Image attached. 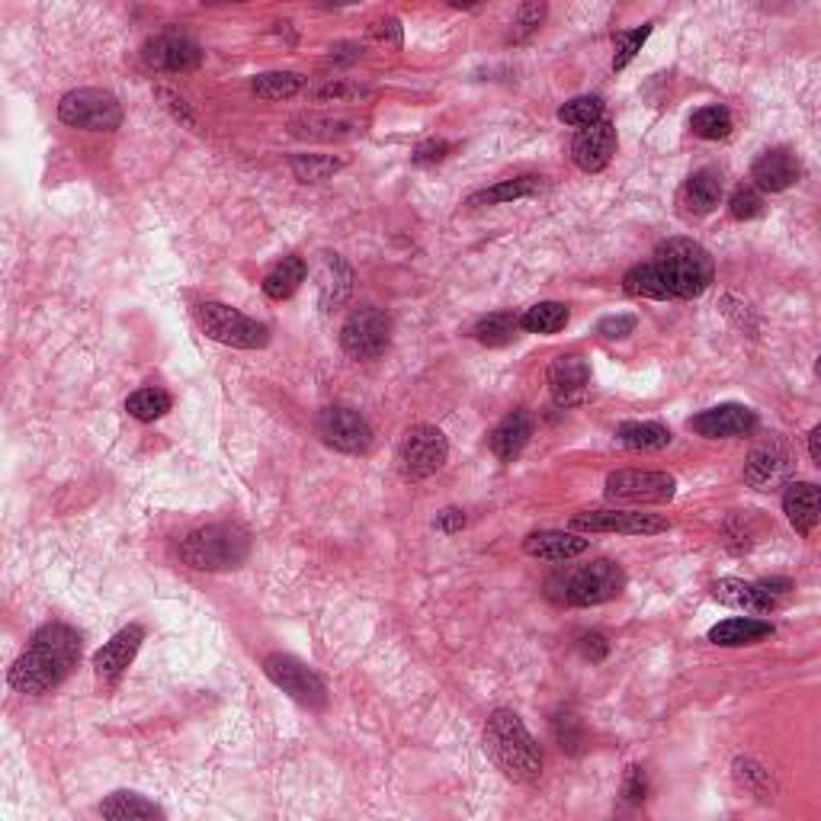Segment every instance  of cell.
Segmentation results:
<instances>
[{"mask_svg":"<svg viewBox=\"0 0 821 821\" xmlns=\"http://www.w3.org/2000/svg\"><path fill=\"white\" fill-rule=\"evenodd\" d=\"M77 658H81V636L64 623H49L33 636L29 648L10 667V687L33 697L49 694L71 674Z\"/></svg>","mask_w":821,"mask_h":821,"instance_id":"1","label":"cell"},{"mask_svg":"<svg viewBox=\"0 0 821 821\" xmlns=\"http://www.w3.org/2000/svg\"><path fill=\"white\" fill-rule=\"evenodd\" d=\"M485 751L498 763V770H504L517 783H532L542 776V751L514 709L491 712L485 725Z\"/></svg>","mask_w":821,"mask_h":821,"instance_id":"2","label":"cell"},{"mask_svg":"<svg viewBox=\"0 0 821 821\" xmlns=\"http://www.w3.org/2000/svg\"><path fill=\"white\" fill-rule=\"evenodd\" d=\"M651 264L671 298H697L712 286L715 277L709 250L690 237H671L658 247Z\"/></svg>","mask_w":821,"mask_h":821,"instance_id":"3","label":"cell"},{"mask_svg":"<svg viewBox=\"0 0 821 821\" xmlns=\"http://www.w3.org/2000/svg\"><path fill=\"white\" fill-rule=\"evenodd\" d=\"M250 552V536L237 524H212L193 529L180 542V559L196 572H229L244 565Z\"/></svg>","mask_w":821,"mask_h":821,"instance_id":"4","label":"cell"},{"mask_svg":"<svg viewBox=\"0 0 821 821\" xmlns=\"http://www.w3.org/2000/svg\"><path fill=\"white\" fill-rule=\"evenodd\" d=\"M549 597L559 603H572V606H597L606 603L613 597L623 593L626 587V572L616 562H590L581 568H568L559 572L555 578H549Z\"/></svg>","mask_w":821,"mask_h":821,"instance_id":"5","label":"cell"},{"mask_svg":"<svg viewBox=\"0 0 821 821\" xmlns=\"http://www.w3.org/2000/svg\"><path fill=\"white\" fill-rule=\"evenodd\" d=\"M199 324L212 341H219L225 347H237V351H260L270 341L267 324L247 318L244 311H237L232 305H222V302L199 305Z\"/></svg>","mask_w":821,"mask_h":821,"instance_id":"6","label":"cell"},{"mask_svg":"<svg viewBox=\"0 0 821 821\" xmlns=\"http://www.w3.org/2000/svg\"><path fill=\"white\" fill-rule=\"evenodd\" d=\"M61 122L74 125V128H87V132H113L122 122V103L110 90H97V87H81L64 94L59 103Z\"/></svg>","mask_w":821,"mask_h":821,"instance_id":"7","label":"cell"},{"mask_svg":"<svg viewBox=\"0 0 821 821\" xmlns=\"http://www.w3.org/2000/svg\"><path fill=\"white\" fill-rule=\"evenodd\" d=\"M264 671H267V677H270L283 694L293 697L295 703L308 706V709H324V703H328V687H324V681H321L311 667H305L298 658H293V654H283V651L267 654V658H264Z\"/></svg>","mask_w":821,"mask_h":821,"instance_id":"8","label":"cell"},{"mask_svg":"<svg viewBox=\"0 0 821 821\" xmlns=\"http://www.w3.org/2000/svg\"><path fill=\"white\" fill-rule=\"evenodd\" d=\"M450 456V446H446V437L443 430L430 427V424H420V427H410L405 443H402V453H399V463H402V471L410 481H420V478H430L433 471L443 469Z\"/></svg>","mask_w":821,"mask_h":821,"instance_id":"9","label":"cell"},{"mask_svg":"<svg viewBox=\"0 0 821 821\" xmlns=\"http://www.w3.org/2000/svg\"><path fill=\"white\" fill-rule=\"evenodd\" d=\"M392 338V321L379 308H359L341 328V347L356 359H376L389 347Z\"/></svg>","mask_w":821,"mask_h":821,"instance_id":"10","label":"cell"},{"mask_svg":"<svg viewBox=\"0 0 821 821\" xmlns=\"http://www.w3.org/2000/svg\"><path fill=\"white\" fill-rule=\"evenodd\" d=\"M677 481L667 471L623 469L606 478V498L626 504H664L674 498Z\"/></svg>","mask_w":821,"mask_h":821,"instance_id":"11","label":"cell"},{"mask_svg":"<svg viewBox=\"0 0 821 821\" xmlns=\"http://www.w3.org/2000/svg\"><path fill=\"white\" fill-rule=\"evenodd\" d=\"M318 437L341 450L359 456L372 446V427L366 424V417L353 408H324L318 414Z\"/></svg>","mask_w":821,"mask_h":821,"instance_id":"12","label":"cell"},{"mask_svg":"<svg viewBox=\"0 0 821 821\" xmlns=\"http://www.w3.org/2000/svg\"><path fill=\"white\" fill-rule=\"evenodd\" d=\"M142 59L148 68H158V71H171V74H186V71H196L203 64V49L189 39V36H180V33H161V36H151L142 49Z\"/></svg>","mask_w":821,"mask_h":821,"instance_id":"13","label":"cell"},{"mask_svg":"<svg viewBox=\"0 0 821 821\" xmlns=\"http://www.w3.org/2000/svg\"><path fill=\"white\" fill-rule=\"evenodd\" d=\"M572 527L585 532H623V536H654L664 532L667 520L636 511H585L572 517Z\"/></svg>","mask_w":821,"mask_h":821,"instance_id":"14","label":"cell"},{"mask_svg":"<svg viewBox=\"0 0 821 821\" xmlns=\"http://www.w3.org/2000/svg\"><path fill=\"white\" fill-rule=\"evenodd\" d=\"M613 151H616V128H613V122H606V119H597L593 125L578 128V135H575V142H572V158H575V164H578L581 171H587V174L603 171V168L610 164Z\"/></svg>","mask_w":821,"mask_h":821,"instance_id":"15","label":"cell"},{"mask_svg":"<svg viewBox=\"0 0 821 821\" xmlns=\"http://www.w3.org/2000/svg\"><path fill=\"white\" fill-rule=\"evenodd\" d=\"M758 427V414L745 405H719L697 417H690V430H697L706 440H732L745 437Z\"/></svg>","mask_w":821,"mask_h":821,"instance_id":"16","label":"cell"},{"mask_svg":"<svg viewBox=\"0 0 821 821\" xmlns=\"http://www.w3.org/2000/svg\"><path fill=\"white\" fill-rule=\"evenodd\" d=\"M590 385V366L585 356L578 353H565L549 366V389L555 395L559 405H572L585 395V389Z\"/></svg>","mask_w":821,"mask_h":821,"instance_id":"17","label":"cell"},{"mask_svg":"<svg viewBox=\"0 0 821 821\" xmlns=\"http://www.w3.org/2000/svg\"><path fill=\"white\" fill-rule=\"evenodd\" d=\"M799 174H802V164H799V158L789 148H770V151H763L761 158L755 161V168H751L755 183L761 189H767V193L789 189L799 180Z\"/></svg>","mask_w":821,"mask_h":821,"instance_id":"18","label":"cell"},{"mask_svg":"<svg viewBox=\"0 0 821 821\" xmlns=\"http://www.w3.org/2000/svg\"><path fill=\"white\" fill-rule=\"evenodd\" d=\"M142 642H145V629H142V626H125V629H119L117 636L100 648L97 658H94L97 677H100V681H117L119 674L132 664V658L138 654Z\"/></svg>","mask_w":821,"mask_h":821,"instance_id":"19","label":"cell"},{"mask_svg":"<svg viewBox=\"0 0 821 821\" xmlns=\"http://www.w3.org/2000/svg\"><path fill=\"white\" fill-rule=\"evenodd\" d=\"M295 138H311V142H344L363 132V122L344 113H302L290 122Z\"/></svg>","mask_w":821,"mask_h":821,"instance_id":"20","label":"cell"},{"mask_svg":"<svg viewBox=\"0 0 821 821\" xmlns=\"http://www.w3.org/2000/svg\"><path fill=\"white\" fill-rule=\"evenodd\" d=\"M318 298H321V308L324 311H334L341 308L353 293V270L347 267L344 257L338 254H321L318 260Z\"/></svg>","mask_w":821,"mask_h":821,"instance_id":"21","label":"cell"},{"mask_svg":"<svg viewBox=\"0 0 821 821\" xmlns=\"http://www.w3.org/2000/svg\"><path fill=\"white\" fill-rule=\"evenodd\" d=\"M524 552L532 559H542V562H568V559L587 552V539L578 532H565V529H539L524 539Z\"/></svg>","mask_w":821,"mask_h":821,"instance_id":"22","label":"cell"},{"mask_svg":"<svg viewBox=\"0 0 821 821\" xmlns=\"http://www.w3.org/2000/svg\"><path fill=\"white\" fill-rule=\"evenodd\" d=\"M529 437H532V417L529 410H511L494 430H491V453L501 459V463H514L524 450H527Z\"/></svg>","mask_w":821,"mask_h":821,"instance_id":"23","label":"cell"},{"mask_svg":"<svg viewBox=\"0 0 821 821\" xmlns=\"http://www.w3.org/2000/svg\"><path fill=\"white\" fill-rule=\"evenodd\" d=\"M677 203H681L684 216H709L722 203V174L712 171V168L697 171V174L684 183Z\"/></svg>","mask_w":821,"mask_h":821,"instance_id":"24","label":"cell"},{"mask_svg":"<svg viewBox=\"0 0 821 821\" xmlns=\"http://www.w3.org/2000/svg\"><path fill=\"white\" fill-rule=\"evenodd\" d=\"M712 597L732 610H745V613H773L776 610V597L767 593L761 585H748L738 578H722L712 585Z\"/></svg>","mask_w":821,"mask_h":821,"instance_id":"25","label":"cell"},{"mask_svg":"<svg viewBox=\"0 0 821 821\" xmlns=\"http://www.w3.org/2000/svg\"><path fill=\"white\" fill-rule=\"evenodd\" d=\"M783 511H786V517H789V524L796 527V532L809 536L812 529L819 527V488H816L812 481H793V485H786Z\"/></svg>","mask_w":821,"mask_h":821,"instance_id":"26","label":"cell"},{"mask_svg":"<svg viewBox=\"0 0 821 821\" xmlns=\"http://www.w3.org/2000/svg\"><path fill=\"white\" fill-rule=\"evenodd\" d=\"M789 475V456L780 446H761L751 453L748 466H745V481L758 491H770L776 485H783Z\"/></svg>","mask_w":821,"mask_h":821,"instance_id":"27","label":"cell"},{"mask_svg":"<svg viewBox=\"0 0 821 821\" xmlns=\"http://www.w3.org/2000/svg\"><path fill=\"white\" fill-rule=\"evenodd\" d=\"M767 636H773V626L763 623V620H755V616H735V620H725V623L709 629V642L722 648L755 646Z\"/></svg>","mask_w":821,"mask_h":821,"instance_id":"28","label":"cell"},{"mask_svg":"<svg viewBox=\"0 0 821 821\" xmlns=\"http://www.w3.org/2000/svg\"><path fill=\"white\" fill-rule=\"evenodd\" d=\"M100 816L113 821H138V819H164V809L155 806L151 799L138 796V793H113L103 806H100Z\"/></svg>","mask_w":821,"mask_h":821,"instance_id":"29","label":"cell"},{"mask_svg":"<svg viewBox=\"0 0 821 821\" xmlns=\"http://www.w3.org/2000/svg\"><path fill=\"white\" fill-rule=\"evenodd\" d=\"M616 437L626 450H642V453L664 450L671 443V430L654 420H629L616 430Z\"/></svg>","mask_w":821,"mask_h":821,"instance_id":"30","label":"cell"},{"mask_svg":"<svg viewBox=\"0 0 821 821\" xmlns=\"http://www.w3.org/2000/svg\"><path fill=\"white\" fill-rule=\"evenodd\" d=\"M305 277H308V264H305L302 257H286L283 264H277V267L267 273L264 293L270 295L273 302H283V298H290V295L305 283Z\"/></svg>","mask_w":821,"mask_h":821,"instance_id":"31","label":"cell"},{"mask_svg":"<svg viewBox=\"0 0 821 821\" xmlns=\"http://www.w3.org/2000/svg\"><path fill=\"white\" fill-rule=\"evenodd\" d=\"M517 331H520V315H514V311H494V315L481 318L471 334L485 347H507L517 338Z\"/></svg>","mask_w":821,"mask_h":821,"instance_id":"32","label":"cell"},{"mask_svg":"<svg viewBox=\"0 0 821 821\" xmlns=\"http://www.w3.org/2000/svg\"><path fill=\"white\" fill-rule=\"evenodd\" d=\"M539 189V176H514V180H501L481 193H471L469 206H498V203H511V199H524Z\"/></svg>","mask_w":821,"mask_h":821,"instance_id":"33","label":"cell"},{"mask_svg":"<svg viewBox=\"0 0 821 821\" xmlns=\"http://www.w3.org/2000/svg\"><path fill=\"white\" fill-rule=\"evenodd\" d=\"M568 324V308L562 302H539L520 315V328L529 334H555Z\"/></svg>","mask_w":821,"mask_h":821,"instance_id":"34","label":"cell"},{"mask_svg":"<svg viewBox=\"0 0 821 821\" xmlns=\"http://www.w3.org/2000/svg\"><path fill=\"white\" fill-rule=\"evenodd\" d=\"M250 87L260 100H290L302 90V77L293 71H267V74H257Z\"/></svg>","mask_w":821,"mask_h":821,"instance_id":"35","label":"cell"},{"mask_svg":"<svg viewBox=\"0 0 821 821\" xmlns=\"http://www.w3.org/2000/svg\"><path fill=\"white\" fill-rule=\"evenodd\" d=\"M347 161L334 158V155H295L293 158V174L302 183H324L338 174Z\"/></svg>","mask_w":821,"mask_h":821,"instance_id":"36","label":"cell"},{"mask_svg":"<svg viewBox=\"0 0 821 821\" xmlns=\"http://www.w3.org/2000/svg\"><path fill=\"white\" fill-rule=\"evenodd\" d=\"M694 135H700L706 142H719L732 135V113L725 107H703L690 119Z\"/></svg>","mask_w":821,"mask_h":821,"instance_id":"37","label":"cell"},{"mask_svg":"<svg viewBox=\"0 0 821 821\" xmlns=\"http://www.w3.org/2000/svg\"><path fill=\"white\" fill-rule=\"evenodd\" d=\"M171 395L168 392H161V389H142V392H135V395H128V402H125V410L135 417V420H158V417H164L168 410H171Z\"/></svg>","mask_w":821,"mask_h":821,"instance_id":"38","label":"cell"},{"mask_svg":"<svg viewBox=\"0 0 821 821\" xmlns=\"http://www.w3.org/2000/svg\"><path fill=\"white\" fill-rule=\"evenodd\" d=\"M623 290L629 295H636V298H671L667 290H664V283H661V277H658V270H654V264L633 267L626 273V280H623Z\"/></svg>","mask_w":821,"mask_h":821,"instance_id":"39","label":"cell"},{"mask_svg":"<svg viewBox=\"0 0 821 821\" xmlns=\"http://www.w3.org/2000/svg\"><path fill=\"white\" fill-rule=\"evenodd\" d=\"M559 119H562L565 125L587 128V125H593L597 119H603V100H600V97H575V100H568V103L559 110Z\"/></svg>","mask_w":821,"mask_h":821,"instance_id":"40","label":"cell"},{"mask_svg":"<svg viewBox=\"0 0 821 821\" xmlns=\"http://www.w3.org/2000/svg\"><path fill=\"white\" fill-rule=\"evenodd\" d=\"M648 36H651V23H646L642 29H633V33H620L616 36V52H613V71H623L629 61L636 59L642 52Z\"/></svg>","mask_w":821,"mask_h":821,"instance_id":"41","label":"cell"},{"mask_svg":"<svg viewBox=\"0 0 821 821\" xmlns=\"http://www.w3.org/2000/svg\"><path fill=\"white\" fill-rule=\"evenodd\" d=\"M728 209H732V219H742V222H748V219H758L763 212V199L758 189H751V186H738L735 189V196H732V203H728Z\"/></svg>","mask_w":821,"mask_h":821,"instance_id":"42","label":"cell"},{"mask_svg":"<svg viewBox=\"0 0 821 821\" xmlns=\"http://www.w3.org/2000/svg\"><path fill=\"white\" fill-rule=\"evenodd\" d=\"M359 97H366V90L356 87V84H347V81H331V84L315 90V100H321V103H331V100L334 103H351V100H359Z\"/></svg>","mask_w":821,"mask_h":821,"instance_id":"43","label":"cell"},{"mask_svg":"<svg viewBox=\"0 0 821 821\" xmlns=\"http://www.w3.org/2000/svg\"><path fill=\"white\" fill-rule=\"evenodd\" d=\"M542 16H546V3H524L520 10H517V20H514V42H520V39H527L529 33H536V26L542 23Z\"/></svg>","mask_w":821,"mask_h":821,"instance_id":"44","label":"cell"},{"mask_svg":"<svg viewBox=\"0 0 821 821\" xmlns=\"http://www.w3.org/2000/svg\"><path fill=\"white\" fill-rule=\"evenodd\" d=\"M555 738H559V745L562 748H568L572 755H578L581 751V728H578V719L575 715H555Z\"/></svg>","mask_w":821,"mask_h":821,"instance_id":"45","label":"cell"},{"mask_svg":"<svg viewBox=\"0 0 821 821\" xmlns=\"http://www.w3.org/2000/svg\"><path fill=\"white\" fill-rule=\"evenodd\" d=\"M450 151H453V145H450V142H443V138H430V142H424V145H417V148H414L410 161H414V164H437V161H443Z\"/></svg>","mask_w":821,"mask_h":821,"instance_id":"46","label":"cell"},{"mask_svg":"<svg viewBox=\"0 0 821 821\" xmlns=\"http://www.w3.org/2000/svg\"><path fill=\"white\" fill-rule=\"evenodd\" d=\"M597 331H600L603 338H610V341H623V338H629V334L636 331V318H633V315H610V318L600 321Z\"/></svg>","mask_w":821,"mask_h":821,"instance_id":"47","label":"cell"},{"mask_svg":"<svg viewBox=\"0 0 821 821\" xmlns=\"http://www.w3.org/2000/svg\"><path fill=\"white\" fill-rule=\"evenodd\" d=\"M646 793H648V783H646L642 767H629V770H626V783H623V796H626V802L639 806V802L646 799Z\"/></svg>","mask_w":821,"mask_h":821,"instance_id":"48","label":"cell"},{"mask_svg":"<svg viewBox=\"0 0 821 821\" xmlns=\"http://www.w3.org/2000/svg\"><path fill=\"white\" fill-rule=\"evenodd\" d=\"M372 36L382 42V46H392V49H402V23L395 20V16H389V20H379V23H372Z\"/></svg>","mask_w":821,"mask_h":821,"instance_id":"49","label":"cell"},{"mask_svg":"<svg viewBox=\"0 0 821 821\" xmlns=\"http://www.w3.org/2000/svg\"><path fill=\"white\" fill-rule=\"evenodd\" d=\"M735 776L748 786V789H761L758 783H767V773H763V767L751 761H735Z\"/></svg>","mask_w":821,"mask_h":821,"instance_id":"50","label":"cell"},{"mask_svg":"<svg viewBox=\"0 0 821 821\" xmlns=\"http://www.w3.org/2000/svg\"><path fill=\"white\" fill-rule=\"evenodd\" d=\"M158 97H161V100H168V110H171V113H174L180 122H186V125H196V117L189 113L186 100H183V97H176L174 90H168V87H158Z\"/></svg>","mask_w":821,"mask_h":821,"instance_id":"51","label":"cell"},{"mask_svg":"<svg viewBox=\"0 0 821 821\" xmlns=\"http://www.w3.org/2000/svg\"><path fill=\"white\" fill-rule=\"evenodd\" d=\"M581 651H585V658H590V661H603L606 651H610V642L600 633H590V636L581 639Z\"/></svg>","mask_w":821,"mask_h":821,"instance_id":"52","label":"cell"},{"mask_svg":"<svg viewBox=\"0 0 821 821\" xmlns=\"http://www.w3.org/2000/svg\"><path fill=\"white\" fill-rule=\"evenodd\" d=\"M363 59V49L356 46V42H338L334 49H331V61L334 64H353V61Z\"/></svg>","mask_w":821,"mask_h":821,"instance_id":"53","label":"cell"},{"mask_svg":"<svg viewBox=\"0 0 821 821\" xmlns=\"http://www.w3.org/2000/svg\"><path fill=\"white\" fill-rule=\"evenodd\" d=\"M437 527L443 529V532H459V529L466 527V514L456 511V507H450V511H443V514L437 517Z\"/></svg>","mask_w":821,"mask_h":821,"instance_id":"54","label":"cell"},{"mask_svg":"<svg viewBox=\"0 0 821 821\" xmlns=\"http://www.w3.org/2000/svg\"><path fill=\"white\" fill-rule=\"evenodd\" d=\"M809 456H812V463H821V427H812V433H809Z\"/></svg>","mask_w":821,"mask_h":821,"instance_id":"55","label":"cell"}]
</instances>
